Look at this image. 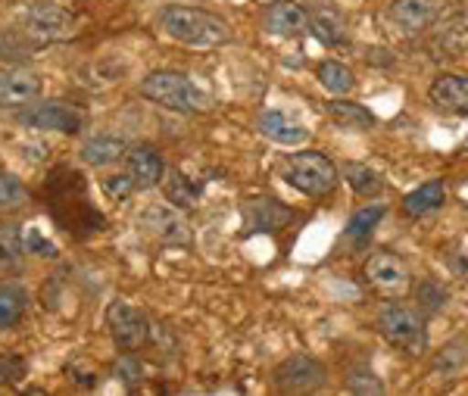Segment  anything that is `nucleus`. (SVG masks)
<instances>
[{
  "label": "nucleus",
  "mask_w": 468,
  "mask_h": 396,
  "mask_svg": "<svg viewBox=\"0 0 468 396\" xmlns=\"http://www.w3.org/2000/svg\"><path fill=\"white\" fill-rule=\"evenodd\" d=\"M156 28L172 37L181 48L191 50H216L222 44L231 41V28L225 19H218L216 13L200 10V6H185V4H169L156 13Z\"/></svg>",
  "instance_id": "1"
},
{
  "label": "nucleus",
  "mask_w": 468,
  "mask_h": 396,
  "mask_svg": "<svg viewBox=\"0 0 468 396\" xmlns=\"http://www.w3.org/2000/svg\"><path fill=\"white\" fill-rule=\"evenodd\" d=\"M141 94H144L150 103L163 106V110H169V112H178V116H203V112H213V106H216L213 97L200 85H194L187 75L169 72V70L144 75Z\"/></svg>",
  "instance_id": "2"
},
{
  "label": "nucleus",
  "mask_w": 468,
  "mask_h": 396,
  "mask_svg": "<svg viewBox=\"0 0 468 396\" xmlns=\"http://www.w3.org/2000/svg\"><path fill=\"white\" fill-rule=\"evenodd\" d=\"M375 331L384 337V344L403 356H412V359L425 356L428 349V318L406 303H384L375 316Z\"/></svg>",
  "instance_id": "3"
},
{
  "label": "nucleus",
  "mask_w": 468,
  "mask_h": 396,
  "mask_svg": "<svg viewBox=\"0 0 468 396\" xmlns=\"http://www.w3.org/2000/svg\"><path fill=\"white\" fill-rule=\"evenodd\" d=\"M282 178L288 181L293 190H300L303 197L322 200V197L335 194L337 181H341V169H337L322 150H300V154L284 156Z\"/></svg>",
  "instance_id": "4"
},
{
  "label": "nucleus",
  "mask_w": 468,
  "mask_h": 396,
  "mask_svg": "<svg viewBox=\"0 0 468 396\" xmlns=\"http://www.w3.org/2000/svg\"><path fill=\"white\" fill-rule=\"evenodd\" d=\"M13 119L22 128H32V132H59V134H79L88 125L85 110H79L75 103L66 101H32L19 106L13 112Z\"/></svg>",
  "instance_id": "5"
},
{
  "label": "nucleus",
  "mask_w": 468,
  "mask_h": 396,
  "mask_svg": "<svg viewBox=\"0 0 468 396\" xmlns=\"http://www.w3.org/2000/svg\"><path fill=\"white\" fill-rule=\"evenodd\" d=\"M328 384V369L309 353H293L271 369V387L278 393H315Z\"/></svg>",
  "instance_id": "6"
},
{
  "label": "nucleus",
  "mask_w": 468,
  "mask_h": 396,
  "mask_svg": "<svg viewBox=\"0 0 468 396\" xmlns=\"http://www.w3.org/2000/svg\"><path fill=\"white\" fill-rule=\"evenodd\" d=\"M362 281H366L368 291L388 296V300H397L399 294H406L412 287V275H410L406 259L390 253V250L368 253V259L362 262Z\"/></svg>",
  "instance_id": "7"
},
{
  "label": "nucleus",
  "mask_w": 468,
  "mask_h": 396,
  "mask_svg": "<svg viewBox=\"0 0 468 396\" xmlns=\"http://www.w3.org/2000/svg\"><path fill=\"white\" fill-rule=\"evenodd\" d=\"M103 318H107V331L119 349H132L134 353V349H144L154 340L150 318L138 306H132V303L112 300L107 312H103Z\"/></svg>",
  "instance_id": "8"
},
{
  "label": "nucleus",
  "mask_w": 468,
  "mask_h": 396,
  "mask_svg": "<svg viewBox=\"0 0 468 396\" xmlns=\"http://www.w3.org/2000/svg\"><path fill=\"white\" fill-rule=\"evenodd\" d=\"M384 22L399 37H419L431 32V26L437 22V4L434 0H388Z\"/></svg>",
  "instance_id": "9"
},
{
  "label": "nucleus",
  "mask_w": 468,
  "mask_h": 396,
  "mask_svg": "<svg viewBox=\"0 0 468 396\" xmlns=\"http://www.w3.org/2000/svg\"><path fill=\"white\" fill-rule=\"evenodd\" d=\"M26 32L44 44L69 41L75 35V13L57 4H35L26 13Z\"/></svg>",
  "instance_id": "10"
},
{
  "label": "nucleus",
  "mask_w": 468,
  "mask_h": 396,
  "mask_svg": "<svg viewBox=\"0 0 468 396\" xmlns=\"http://www.w3.org/2000/svg\"><path fill=\"white\" fill-rule=\"evenodd\" d=\"M138 225L144 228L147 234H154L156 241H163V243H178V247L191 243V228H187V219L181 216V209L172 207L169 200L144 207V212L138 216Z\"/></svg>",
  "instance_id": "11"
},
{
  "label": "nucleus",
  "mask_w": 468,
  "mask_h": 396,
  "mask_svg": "<svg viewBox=\"0 0 468 396\" xmlns=\"http://www.w3.org/2000/svg\"><path fill=\"white\" fill-rule=\"evenodd\" d=\"M256 132L271 144H282V147H303L309 141V128L284 110H262L256 116Z\"/></svg>",
  "instance_id": "12"
},
{
  "label": "nucleus",
  "mask_w": 468,
  "mask_h": 396,
  "mask_svg": "<svg viewBox=\"0 0 468 396\" xmlns=\"http://www.w3.org/2000/svg\"><path fill=\"white\" fill-rule=\"evenodd\" d=\"M428 101L447 116H468V75L441 72L428 85Z\"/></svg>",
  "instance_id": "13"
},
{
  "label": "nucleus",
  "mask_w": 468,
  "mask_h": 396,
  "mask_svg": "<svg viewBox=\"0 0 468 396\" xmlns=\"http://www.w3.org/2000/svg\"><path fill=\"white\" fill-rule=\"evenodd\" d=\"M240 212H244V225L260 234H275L293 222V209L284 207L275 197H253V200L244 203Z\"/></svg>",
  "instance_id": "14"
},
{
  "label": "nucleus",
  "mask_w": 468,
  "mask_h": 396,
  "mask_svg": "<svg viewBox=\"0 0 468 396\" xmlns=\"http://www.w3.org/2000/svg\"><path fill=\"white\" fill-rule=\"evenodd\" d=\"M37 94H41V79L32 70H22V66L0 70V106L4 110H19V106L37 101Z\"/></svg>",
  "instance_id": "15"
},
{
  "label": "nucleus",
  "mask_w": 468,
  "mask_h": 396,
  "mask_svg": "<svg viewBox=\"0 0 468 396\" xmlns=\"http://www.w3.org/2000/svg\"><path fill=\"white\" fill-rule=\"evenodd\" d=\"M262 28L275 37H300L309 32V6L300 0H275L262 16Z\"/></svg>",
  "instance_id": "16"
},
{
  "label": "nucleus",
  "mask_w": 468,
  "mask_h": 396,
  "mask_svg": "<svg viewBox=\"0 0 468 396\" xmlns=\"http://www.w3.org/2000/svg\"><path fill=\"white\" fill-rule=\"evenodd\" d=\"M431 32V50L437 59H456L468 48V13L452 10L447 19H437Z\"/></svg>",
  "instance_id": "17"
},
{
  "label": "nucleus",
  "mask_w": 468,
  "mask_h": 396,
  "mask_svg": "<svg viewBox=\"0 0 468 396\" xmlns=\"http://www.w3.org/2000/svg\"><path fill=\"white\" fill-rule=\"evenodd\" d=\"M125 172L132 175V181L138 190H154L163 185L165 163L150 144H141V147H132L125 154Z\"/></svg>",
  "instance_id": "18"
},
{
  "label": "nucleus",
  "mask_w": 468,
  "mask_h": 396,
  "mask_svg": "<svg viewBox=\"0 0 468 396\" xmlns=\"http://www.w3.org/2000/svg\"><path fill=\"white\" fill-rule=\"evenodd\" d=\"M309 32H313L315 41H322L324 48H341V44H346V37H350L346 16L335 4H315L313 10H309Z\"/></svg>",
  "instance_id": "19"
},
{
  "label": "nucleus",
  "mask_w": 468,
  "mask_h": 396,
  "mask_svg": "<svg viewBox=\"0 0 468 396\" xmlns=\"http://www.w3.org/2000/svg\"><path fill=\"white\" fill-rule=\"evenodd\" d=\"M443 203H447V185H443V178H431L403 197L399 212H403L406 219H425L441 209Z\"/></svg>",
  "instance_id": "20"
},
{
  "label": "nucleus",
  "mask_w": 468,
  "mask_h": 396,
  "mask_svg": "<svg viewBox=\"0 0 468 396\" xmlns=\"http://www.w3.org/2000/svg\"><path fill=\"white\" fill-rule=\"evenodd\" d=\"M125 154H128V144L125 138H116V134H94V138H88L79 150L81 163L94 166V169L119 163V159H125Z\"/></svg>",
  "instance_id": "21"
},
{
  "label": "nucleus",
  "mask_w": 468,
  "mask_h": 396,
  "mask_svg": "<svg viewBox=\"0 0 468 396\" xmlns=\"http://www.w3.org/2000/svg\"><path fill=\"white\" fill-rule=\"evenodd\" d=\"M328 116L335 125L346 128V132H368V128H375V112L368 110V106H362L356 101H346V97H335V101H328Z\"/></svg>",
  "instance_id": "22"
},
{
  "label": "nucleus",
  "mask_w": 468,
  "mask_h": 396,
  "mask_svg": "<svg viewBox=\"0 0 468 396\" xmlns=\"http://www.w3.org/2000/svg\"><path fill=\"white\" fill-rule=\"evenodd\" d=\"M163 194H165V200H169L172 207H178L181 212H185V209L197 207L200 185L181 169H169L163 175Z\"/></svg>",
  "instance_id": "23"
},
{
  "label": "nucleus",
  "mask_w": 468,
  "mask_h": 396,
  "mask_svg": "<svg viewBox=\"0 0 468 396\" xmlns=\"http://www.w3.org/2000/svg\"><path fill=\"white\" fill-rule=\"evenodd\" d=\"M315 79H319V85L335 97H346L356 88V75H353L350 66H344L341 59H322V63L315 66Z\"/></svg>",
  "instance_id": "24"
},
{
  "label": "nucleus",
  "mask_w": 468,
  "mask_h": 396,
  "mask_svg": "<svg viewBox=\"0 0 468 396\" xmlns=\"http://www.w3.org/2000/svg\"><path fill=\"white\" fill-rule=\"evenodd\" d=\"M344 181L350 185V190L356 197H362V200H375V197L384 190V181H381V175L375 172V169H368L366 163H344Z\"/></svg>",
  "instance_id": "25"
},
{
  "label": "nucleus",
  "mask_w": 468,
  "mask_h": 396,
  "mask_svg": "<svg viewBox=\"0 0 468 396\" xmlns=\"http://www.w3.org/2000/svg\"><path fill=\"white\" fill-rule=\"evenodd\" d=\"M384 216H388V207H378V203H368V207L356 209L344 228V238L350 243H366L368 238H372L375 228L381 225Z\"/></svg>",
  "instance_id": "26"
},
{
  "label": "nucleus",
  "mask_w": 468,
  "mask_h": 396,
  "mask_svg": "<svg viewBox=\"0 0 468 396\" xmlns=\"http://www.w3.org/2000/svg\"><path fill=\"white\" fill-rule=\"evenodd\" d=\"M28 309V291L22 284H4L0 287V334L10 331L13 325L22 322Z\"/></svg>",
  "instance_id": "27"
},
{
  "label": "nucleus",
  "mask_w": 468,
  "mask_h": 396,
  "mask_svg": "<svg viewBox=\"0 0 468 396\" xmlns=\"http://www.w3.org/2000/svg\"><path fill=\"white\" fill-rule=\"evenodd\" d=\"M468 365V337H452L450 344H443L441 349L434 353L431 359V371L434 375H456V371H463Z\"/></svg>",
  "instance_id": "28"
},
{
  "label": "nucleus",
  "mask_w": 468,
  "mask_h": 396,
  "mask_svg": "<svg viewBox=\"0 0 468 396\" xmlns=\"http://www.w3.org/2000/svg\"><path fill=\"white\" fill-rule=\"evenodd\" d=\"M415 309L421 312L425 318H431L437 316L443 306H447V300H450V294H447V287L443 284H437L434 278H425V281H419L415 284Z\"/></svg>",
  "instance_id": "29"
},
{
  "label": "nucleus",
  "mask_w": 468,
  "mask_h": 396,
  "mask_svg": "<svg viewBox=\"0 0 468 396\" xmlns=\"http://www.w3.org/2000/svg\"><path fill=\"white\" fill-rule=\"evenodd\" d=\"M344 391H350V393H359V396H378L384 393V380L375 375L368 365H353L350 371L344 375Z\"/></svg>",
  "instance_id": "30"
},
{
  "label": "nucleus",
  "mask_w": 468,
  "mask_h": 396,
  "mask_svg": "<svg viewBox=\"0 0 468 396\" xmlns=\"http://www.w3.org/2000/svg\"><path fill=\"white\" fill-rule=\"evenodd\" d=\"M22 253H26V241H22L19 225H4L0 228V269L19 265Z\"/></svg>",
  "instance_id": "31"
},
{
  "label": "nucleus",
  "mask_w": 468,
  "mask_h": 396,
  "mask_svg": "<svg viewBox=\"0 0 468 396\" xmlns=\"http://www.w3.org/2000/svg\"><path fill=\"white\" fill-rule=\"evenodd\" d=\"M28 203V190L19 178L0 172V212H16Z\"/></svg>",
  "instance_id": "32"
},
{
  "label": "nucleus",
  "mask_w": 468,
  "mask_h": 396,
  "mask_svg": "<svg viewBox=\"0 0 468 396\" xmlns=\"http://www.w3.org/2000/svg\"><path fill=\"white\" fill-rule=\"evenodd\" d=\"M112 371H116V378L122 380L128 391H134V387L144 380V365H141V359L132 353V349H125V353L119 356L116 365H112Z\"/></svg>",
  "instance_id": "33"
},
{
  "label": "nucleus",
  "mask_w": 468,
  "mask_h": 396,
  "mask_svg": "<svg viewBox=\"0 0 468 396\" xmlns=\"http://www.w3.org/2000/svg\"><path fill=\"white\" fill-rule=\"evenodd\" d=\"M101 190L110 197L112 203H119V200H128V197L134 194V181H132V175L122 172V175H107V178L101 181Z\"/></svg>",
  "instance_id": "34"
},
{
  "label": "nucleus",
  "mask_w": 468,
  "mask_h": 396,
  "mask_svg": "<svg viewBox=\"0 0 468 396\" xmlns=\"http://www.w3.org/2000/svg\"><path fill=\"white\" fill-rule=\"evenodd\" d=\"M26 359L22 356H13V353H4L0 356V387H6V384H16V380L26 375Z\"/></svg>",
  "instance_id": "35"
},
{
  "label": "nucleus",
  "mask_w": 468,
  "mask_h": 396,
  "mask_svg": "<svg viewBox=\"0 0 468 396\" xmlns=\"http://www.w3.org/2000/svg\"><path fill=\"white\" fill-rule=\"evenodd\" d=\"M26 253H35V256H48L54 259L57 256V247L50 241H41V234H37V228H28L26 231Z\"/></svg>",
  "instance_id": "36"
},
{
  "label": "nucleus",
  "mask_w": 468,
  "mask_h": 396,
  "mask_svg": "<svg viewBox=\"0 0 468 396\" xmlns=\"http://www.w3.org/2000/svg\"><path fill=\"white\" fill-rule=\"evenodd\" d=\"M13 50H16V48H13L10 41H4V37H0V57H13Z\"/></svg>",
  "instance_id": "37"
},
{
  "label": "nucleus",
  "mask_w": 468,
  "mask_h": 396,
  "mask_svg": "<svg viewBox=\"0 0 468 396\" xmlns=\"http://www.w3.org/2000/svg\"><path fill=\"white\" fill-rule=\"evenodd\" d=\"M463 150H465V154H468V138L463 141Z\"/></svg>",
  "instance_id": "38"
}]
</instances>
